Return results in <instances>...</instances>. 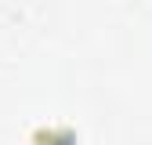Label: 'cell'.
I'll return each mask as SVG.
<instances>
[{
    "instance_id": "6da1fadb",
    "label": "cell",
    "mask_w": 152,
    "mask_h": 145,
    "mask_svg": "<svg viewBox=\"0 0 152 145\" xmlns=\"http://www.w3.org/2000/svg\"><path fill=\"white\" fill-rule=\"evenodd\" d=\"M33 145H76V131L72 127H36Z\"/></svg>"
}]
</instances>
